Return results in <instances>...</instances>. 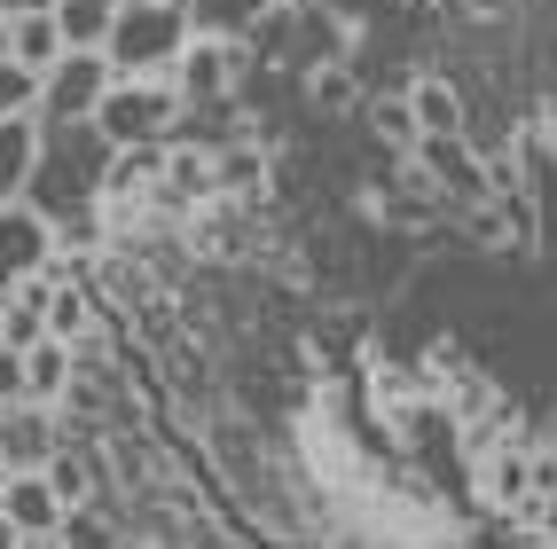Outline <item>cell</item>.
<instances>
[{"label":"cell","mask_w":557,"mask_h":549,"mask_svg":"<svg viewBox=\"0 0 557 549\" xmlns=\"http://www.w3.org/2000/svg\"><path fill=\"white\" fill-rule=\"evenodd\" d=\"M102 180H110V134L95 118H63V126L40 118V173H32V204H40L48 220H79V212H95Z\"/></svg>","instance_id":"cell-1"},{"label":"cell","mask_w":557,"mask_h":549,"mask_svg":"<svg viewBox=\"0 0 557 549\" xmlns=\"http://www.w3.org/2000/svg\"><path fill=\"white\" fill-rule=\"evenodd\" d=\"M189 40H197L189 0H126L119 24H110V63L126 79H173V63Z\"/></svg>","instance_id":"cell-2"},{"label":"cell","mask_w":557,"mask_h":549,"mask_svg":"<svg viewBox=\"0 0 557 549\" xmlns=\"http://www.w3.org/2000/svg\"><path fill=\"white\" fill-rule=\"evenodd\" d=\"M181 118H189V102H181L173 79H110L102 110H95V126L110 134V150H134V141H173Z\"/></svg>","instance_id":"cell-3"},{"label":"cell","mask_w":557,"mask_h":549,"mask_svg":"<svg viewBox=\"0 0 557 549\" xmlns=\"http://www.w3.org/2000/svg\"><path fill=\"white\" fill-rule=\"evenodd\" d=\"M110 79H119V63H110V48H63L48 71H40V118L63 126V118H95Z\"/></svg>","instance_id":"cell-4"},{"label":"cell","mask_w":557,"mask_h":549,"mask_svg":"<svg viewBox=\"0 0 557 549\" xmlns=\"http://www.w3.org/2000/svg\"><path fill=\"white\" fill-rule=\"evenodd\" d=\"M55 260H63L55 220L32 204V197L0 204V290H16V283H32V275H55Z\"/></svg>","instance_id":"cell-5"},{"label":"cell","mask_w":557,"mask_h":549,"mask_svg":"<svg viewBox=\"0 0 557 549\" xmlns=\"http://www.w3.org/2000/svg\"><path fill=\"white\" fill-rule=\"evenodd\" d=\"M0 456H9L16 471H48L63 456L55 400H0Z\"/></svg>","instance_id":"cell-6"},{"label":"cell","mask_w":557,"mask_h":549,"mask_svg":"<svg viewBox=\"0 0 557 549\" xmlns=\"http://www.w3.org/2000/svg\"><path fill=\"white\" fill-rule=\"evenodd\" d=\"M0 510H9L16 541H63L71 495L55 487V471H16V479H9V495H0Z\"/></svg>","instance_id":"cell-7"},{"label":"cell","mask_w":557,"mask_h":549,"mask_svg":"<svg viewBox=\"0 0 557 549\" xmlns=\"http://www.w3.org/2000/svg\"><path fill=\"white\" fill-rule=\"evenodd\" d=\"M173 87H181V102H189V110L228 102V87H236V40H220V32H197V40L181 48V63H173Z\"/></svg>","instance_id":"cell-8"},{"label":"cell","mask_w":557,"mask_h":549,"mask_svg":"<svg viewBox=\"0 0 557 549\" xmlns=\"http://www.w3.org/2000/svg\"><path fill=\"white\" fill-rule=\"evenodd\" d=\"M417 158H424V173L448 197H495V180H487V165L463 150V134H417Z\"/></svg>","instance_id":"cell-9"},{"label":"cell","mask_w":557,"mask_h":549,"mask_svg":"<svg viewBox=\"0 0 557 549\" xmlns=\"http://www.w3.org/2000/svg\"><path fill=\"white\" fill-rule=\"evenodd\" d=\"M32 173H40V110L0 118V204L32 197Z\"/></svg>","instance_id":"cell-10"},{"label":"cell","mask_w":557,"mask_h":549,"mask_svg":"<svg viewBox=\"0 0 557 549\" xmlns=\"http://www.w3.org/2000/svg\"><path fill=\"white\" fill-rule=\"evenodd\" d=\"M48 299H55V275H32L16 290H0V346H40L48 338Z\"/></svg>","instance_id":"cell-11"},{"label":"cell","mask_w":557,"mask_h":549,"mask_svg":"<svg viewBox=\"0 0 557 549\" xmlns=\"http://www.w3.org/2000/svg\"><path fill=\"white\" fill-rule=\"evenodd\" d=\"M71 377H79V346L71 338L24 346V400H71Z\"/></svg>","instance_id":"cell-12"},{"label":"cell","mask_w":557,"mask_h":549,"mask_svg":"<svg viewBox=\"0 0 557 549\" xmlns=\"http://www.w3.org/2000/svg\"><path fill=\"white\" fill-rule=\"evenodd\" d=\"M408 118H417V134H463V95L448 79H417L408 87Z\"/></svg>","instance_id":"cell-13"},{"label":"cell","mask_w":557,"mask_h":549,"mask_svg":"<svg viewBox=\"0 0 557 549\" xmlns=\"http://www.w3.org/2000/svg\"><path fill=\"white\" fill-rule=\"evenodd\" d=\"M126 0H55V24L71 48H110V24H119Z\"/></svg>","instance_id":"cell-14"},{"label":"cell","mask_w":557,"mask_h":549,"mask_svg":"<svg viewBox=\"0 0 557 549\" xmlns=\"http://www.w3.org/2000/svg\"><path fill=\"white\" fill-rule=\"evenodd\" d=\"M63 48H71V40H63L55 9H24V16H16V55H24L32 71H48V63H55Z\"/></svg>","instance_id":"cell-15"},{"label":"cell","mask_w":557,"mask_h":549,"mask_svg":"<svg viewBox=\"0 0 557 549\" xmlns=\"http://www.w3.org/2000/svg\"><path fill=\"white\" fill-rule=\"evenodd\" d=\"M197 32H220V40H244V32L268 16V0H189Z\"/></svg>","instance_id":"cell-16"},{"label":"cell","mask_w":557,"mask_h":549,"mask_svg":"<svg viewBox=\"0 0 557 549\" xmlns=\"http://www.w3.org/2000/svg\"><path fill=\"white\" fill-rule=\"evenodd\" d=\"M87 329H95V307H87V290H71L55 275V299H48V338H71V346H87Z\"/></svg>","instance_id":"cell-17"},{"label":"cell","mask_w":557,"mask_h":549,"mask_svg":"<svg viewBox=\"0 0 557 549\" xmlns=\"http://www.w3.org/2000/svg\"><path fill=\"white\" fill-rule=\"evenodd\" d=\"M24 110H40V71L24 55H0V118H24Z\"/></svg>","instance_id":"cell-18"},{"label":"cell","mask_w":557,"mask_h":549,"mask_svg":"<svg viewBox=\"0 0 557 549\" xmlns=\"http://www.w3.org/2000/svg\"><path fill=\"white\" fill-rule=\"evenodd\" d=\"M0 400H24V346H0Z\"/></svg>","instance_id":"cell-19"},{"label":"cell","mask_w":557,"mask_h":549,"mask_svg":"<svg viewBox=\"0 0 557 549\" xmlns=\"http://www.w3.org/2000/svg\"><path fill=\"white\" fill-rule=\"evenodd\" d=\"M251 173H259V158H251V150H228V158L212 165V180H251Z\"/></svg>","instance_id":"cell-20"},{"label":"cell","mask_w":557,"mask_h":549,"mask_svg":"<svg viewBox=\"0 0 557 549\" xmlns=\"http://www.w3.org/2000/svg\"><path fill=\"white\" fill-rule=\"evenodd\" d=\"M24 9H55V0H0V16H24Z\"/></svg>","instance_id":"cell-21"},{"label":"cell","mask_w":557,"mask_h":549,"mask_svg":"<svg viewBox=\"0 0 557 549\" xmlns=\"http://www.w3.org/2000/svg\"><path fill=\"white\" fill-rule=\"evenodd\" d=\"M0 55H16V16H0Z\"/></svg>","instance_id":"cell-22"},{"label":"cell","mask_w":557,"mask_h":549,"mask_svg":"<svg viewBox=\"0 0 557 549\" xmlns=\"http://www.w3.org/2000/svg\"><path fill=\"white\" fill-rule=\"evenodd\" d=\"M0 549H16V526H9V510H0Z\"/></svg>","instance_id":"cell-23"},{"label":"cell","mask_w":557,"mask_h":549,"mask_svg":"<svg viewBox=\"0 0 557 549\" xmlns=\"http://www.w3.org/2000/svg\"><path fill=\"white\" fill-rule=\"evenodd\" d=\"M9 479H16V463H9V456H0V495H9Z\"/></svg>","instance_id":"cell-24"}]
</instances>
